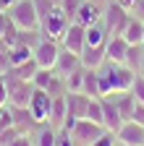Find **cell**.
Here are the masks:
<instances>
[{
  "instance_id": "6da1fadb",
  "label": "cell",
  "mask_w": 144,
  "mask_h": 146,
  "mask_svg": "<svg viewBox=\"0 0 144 146\" xmlns=\"http://www.w3.org/2000/svg\"><path fill=\"white\" fill-rule=\"evenodd\" d=\"M136 78V70L123 65V63H110L105 73H100V97H110V94H123V91H131Z\"/></svg>"
},
{
  "instance_id": "7a4b0ae2",
  "label": "cell",
  "mask_w": 144,
  "mask_h": 146,
  "mask_svg": "<svg viewBox=\"0 0 144 146\" xmlns=\"http://www.w3.org/2000/svg\"><path fill=\"white\" fill-rule=\"evenodd\" d=\"M3 84L8 89V104L11 107H29V99L34 94V84L31 81H24L19 78L13 70L3 73Z\"/></svg>"
},
{
  "instance_id": "3957f363",
  "label": "cell",
  "mask_w": 144,
  "mask_h": 146,
  "mask_svg": "<svg viewBox=\"0 0 144 146\" xmlns=\"http://www.w3.org/2000/svg\"><path fill=\"white\" fill-rule=\"evenodd\" d=\"M8 16L13 18V24L19 26L21 31L40 29V16H37V11H34L31 0H16V3L8 8Z\"/></svg>"
},
{
  "instance_id": "277c9868",
  "label": "cell",
  "mask_w": 144,
  "mask_h": 146,
  "mask_svg": "<svg viewBox=\"0 0 144 146\" xmlns=\"http://www.w3.org/2000/svg\"><path fill=\"white\" fill-rule=\"evenodd\" d=\"M68 16L60 11V5H55L42 21H40V31H42V39H55V42H60L63 39V34H66V29H68Z\"/></svg>"
},
{
  "instance_id": "5b68a950",
  "label": "cell",
  "mask_w": 144,
  "mask_h": 146,
  "mask_svg": "<svg viewBox=\"0 0 144 146\" xmlns=\"http://www.w3.org/2000/svg\"><path fill=\"white\" fill-rule=\"evenodd\" d=\"M129 18H131L129 11L121 8L115 0H113V3H107L105 11H102V26H105L107 36H121L123 29H126V24H129Z\"/></svg>"
},
{
  "instance_id": "8992f818",
  "label": "cell",
  "mask_w": 144,
  "mask_h": 146,
  "mask_svg": "<svg viewBox=\"0 0 144 146\" xmlns=\"http://www.w3.org/2000/svg\"><path fill=\"white\" fill-rule=\"evenodd\" d=\"M50 107H52V97L45 89H34V94L29 99V112L37 120V125H45L50 120Z\"/></svg>"
},
{
  "instance_id": "52a82bcc",
  "label": "cell",
  "mask_w": 144,
  "mask_h": 146,
  "mask_svg": "<svg viewBox=\"0 0 144 146\" xmlns=\"http://www.w3.org/2000/svg\"><path fill=\"white\" fill-rule=\"evenodd\" d=\"M58 55H60V44L55 39H42L37 47H34V60H37V65L45 68V70H52V68H55Z\"/></svg>"
},
{
  "instance_id": "ba28073f",
  "label": "cell",
  "mask_w": 144,
  "mask_h": 146,
  "mask_svg": "<svg viewBox=\"0 0 144 146\" xmlns=\"http://www.w3.org/2000/svg\"><path fill=\"white\" fill-rule=\"evenodd\" d=\"M60 44H63L66 50H71L74 55H81L84 47H86V26L71 21L68 29H66V34H63V39H60Z\"/></svg>"
},
{
  "instance_id": "9c48e42d",
  "label": "cell",
  "mask_w": 144,
  "mask_h": 146,
  "mask_svg": "<svg viewBox=\"0 0 144 146\" xmlns=\"http://www.w3.org/2000/svg\"><path fill=\"white\" fill-rule=\"evenodd\" d=\"M105 133V125H97V123H92L89 117H81L79 123H76V128L71 131V136H74V141H79V143H92V141H97L100 136Z\"/></svg>"
},
{
  "instance_id": "30bf717a",
  "label": "cell",
  "mask_w": 144,
  "mask_h": 146,
  "mask_svg": "<svg viewBox=\"0 0 144 146\" xmlns=\"http://www.w3.org/2000/svg\"><path fill=\"white\" fill-rule=\"evenodd\" d=\"M115 141H121L123 146H144V125L129 120L121 125V131L115 133Z\"/></svg>"
},
{
  "instance_id": "8fae6325",
  "label": "cell",
  "mask_w": 144,
  "mask_h": 146,
  "mask_svg": "<svg viewBox=\"0 0 144 146\" xmlns=\"http://www.w3.org/2000/svg\"><path fill=\"white\" fill-rule=\"evenodd\" d=\"M102 11L105 8L100 3H94V0H84V3L79 5V13H76L74 21L81 24V26H94V24L102 21Z\"/></svg>"
},
{
  "instance_id": "7c38bea8",
  "label": "cell",
  "mask_w": 144,
  "mask_h": 146,
  "mask_svg": "<svg viewBox=\"0 0 144 146\" xmlns=\"http://www.w3.org/2000/svg\"><path fill=\"white\" fill-rule=\"evenodd\" d=\"M129 42L123 36H107L105 42V55H107V63H123L126 65V55H129Z\"/></svg>"
},
{
  "instance_id": "4fadbf2b",
  "label": "cell",
  "mask_w": 144,
  "mask_h": 146,
  "mask_svg": "<svg viewBox=\"0 0 144 146\" xmlns=\"http://www.w3.org/2000/svg\"><path fill=\"white\" fill-rule=\"evenodd\" d=\"M76 68H81V58H79V55H74L71 50L60 47V55H58V63H55V68H52V70H55L58 76H63V78H66L68 73H74Z\"/></svg>"
},
{
  "instance_id": "5bb4252c",
  "label": "cell",
  "mask_w": 144,
  "mask_h": 146,
  "mask_svg": "<svg viewBox=\"0 0 144 146\" xmlns=\"http://www.w3.org/2000/svg\"><path fill=\"white\" fill-rule=\"evenodd\" d=\"M89 99L92 97H86L84 91H68L66 94V104H68V115H74V117H86V107H89Z\"/></svg>"
},
{
  "instance_id": "9a60e30c",
  "label": "cell",
  "mask_w": 144,
  "mask_h": 146,
  "mask_svg": "<svg viewBox=\"0 0 144 146\" xmlns=\"http://www.w3.org/2000/svg\"><path fill=\"white\" fill-rule=\"evenodd\" d=\"M102 112H105V131L118 133L121 125H123V117H121V112H118V104L110 102L107 97H102Z\"/></svg>"
},
{
  "instance_id": "2e32d148",
  "label": "cell",
  "mask_w": 144,
  "mask_h": 146,
  "mask_svg": "<svg viewBox=\"0 0 144 146\" xmlns=\"http://www.w3.org/2000/svg\"><path fill=\"white\" fill-rule=\"evenodd\" d=\"M81 58V65L89 68V70H97L107 63V55H105V44L102 47H84V52L79 55Z\"/></svg>"
},
{
  "instance_id": "e0dca14e",
  "label": "cell",
  "mask_w": 144,
  "mask_h": 146,
  "mask_svg": "<svg viewBox=\"0 0 144 146\" xmlns=\"http://www.w3.org/2000/svg\"><path fill=\"white\" fill-rule=\"evenodd\" d=\"M66 115H68L66 97H55V99H52V107H50V120H47V125L55 128V131H60V125H63Z\"/></svg>"
},
{
  "instance_id": "ac0fdd59",
  "label": "cell",
  "mask_w": 144,
  "mask_h": 146,
  "mask_svg": "<svg viewBox=\"0 0 144 146\" xmlns=\"http://www.w3.org/2000/svg\"><path fill=\"white\" fill-rule=\"evenodd\" d=\"M8 110H11V115H13V125L19 128L21 133H26L29 128L37 125V120H34L31 112H29V107H11V104H8Z\"/></svg>"
},
{
  "instance_id": "d6986e66",
  "label": "cell",
  "mask_w": 144,
  "mask_h": 146,
  "mask_svg": "<svg viewBox=\"0 0 144 146\" xmlns=\"http://www.w3.org/2000/svg\"><path fill=\"white\" fill-rule=\"evenodd\" d=\"M141 34H144V21L141 18H129V24H126L121 36L129 44H141Z\"/></svg>"
},
{
  "instance_id": "ffe728a7",
  "label": "cell",
  "mask_w": 144,
  "mask_h": 146,
  "mask_svg": "<svg viewBox=\"0 0 144 146\" xmlns=\"http://www.w3.org/2000/svg\"><path fill=\"white\" fill-rule=\"evenodd\" d=\"M115 104H118V112H121L123 123H129V120H131V115H134V107H136L134 94H131V91H123V94L115 99Z\"/></svg>"
},
{
  "instance_id": "44dd1931",
  "label": "cell",
  "mask_w": 144,
  "mask_h": 146,
  "mask_svg": "<svg viewBox=\"0 0 144 146\" xmlns=\"http://www.w3.org/2000/svg\"><path fill=\"white\" fill-rule=\"evenodd\" d=\"M105 42H107V31H105L102 21L94 26H86V47H102Z\"/></svg>"
},
{
  "instance_id": "7402d4cb",
  "label": "cell",
  "mask_w": 144,
  "mask_h": 146,
  "mask_svg": "<svg viewBox=\"0 0 144 146\" xmlns=\"http://www.w3.org/2000/svg\"><path fill=\"white\" fill-rule=\"evenodd\" d=\"M8 58H11V65H21V63H26V60L34 58V50L26 47V44H13L8 50Z\"/></svg>"
},
{
  "instance_id": "603a6c76",
  "label": "cell",
  "mask_w": 144,
  "mask_h": 146,
  "mask_svg": "<svg viewBox=\"0 0 144 146\" xmlns=\"http://www.w3.org/2000/svg\"><path fill=\"white\" fill-rule=\"evenodd\" d=\"M84 73H86V68L81 65V68H76L74 73L66 76V94L68 91H84Z\"/></svg>"
},
{
  "instance_id": "cb8c5ba5",
  "label": "cell",
  "mask_w": 144,
  "mask_h": 146,
  "mask_svg": "<svg viewBox=\"0 0 144 146\" xmlns=\"http://www.w3.org/2000/svg\"><path fill=\"white\" fill-rule=\"evenodd\" d=\"M13 73H16V76H19V78H24V81H31L34 76H37V70H40V65H37V60H26V63H21V65H13L11 68Z\"/></svg>"
},
{
  "instance_id": "d4e9b609",
  "label": "cell",
  "mask_w": 144,
  "mask_h": 146,
  "mask_svg": "<svg viewBox=\"0 0 144 146\" xmlns=\"http://www.w3.org/2000/svg\"><path fill=\"white\" fill-rule=\"evenodd\" d=\"M86 117L97 123V125H105V112H102V97H94L89 99V107H86Z\"/></svg>"
},
{
  "instance_id": "484cf974",
  "label": "cell",
  "mask_w": 144,
  "mask_h": 146,
  "mask_svg": "<svg viewBox=\"0 0 144 146\" xmlns=\"http://www.w3.org/2000/svg\"><path fill=\"white\" fill-rule=\"evenodd\" d=\"M84 94L86 97H100V81H97V70H89L86 68V73H84Z\"/></svg>"
},
{
  "instance_id": "4316f807",
  "label": "cell",
  "mask_w": 144,
  "mask_h": 146,
  "mask_svg": "<svg viewBox=\"0 0 144 146\" xmlns=\"http://www.w3.org/2000/svg\"><path fill=\"white\" fill-rule=\"evenodd\" d=\"M47 94L55 99V97H66V78L63 76H58V73H52V78H50V84H47Z\"/></svg>"
},
{
  "instance_id": "83f0119b",
  "label": "cell",
  "mask_w": 144,
  "mask_h": 146,
  "mask_svg": "<svg viewBox=\"0 0 144 146\" xmlns=\"http://www.w3.org/2000/svg\"><path fill=\"white\" fill-rule=\"evenodd\" d=\"M55 138H58V131L45 123L40 128V133H37V146H55Z\"/></svg>"
},
{
  "instance_id": "f1b7e54d",
  "label": "cell",
  "mask_w": 144,
  "mask_h": 146,
  "mask_svg": "<svg viewBox=\"0 0 144 146\" xmlns=\"http://www.w3.org/2000/svg\"><path fill=\"white\" fill-rule=\"evenodd\" d=\"M126 65L134 68L136 73L141 70V44H131V47H129V55H126Z\"/></svg>"
},
{
  "instance_id": "f546056e",
  "label": "cell",
  "mask_w": 144,
  "mask_h": 146,
  "mask_svg": "<svg viewBox=\"0 0 144 146\" xmlns=\"http://www.w3.org/2000/svg\"><path fill=\"white\" fill-rule=\"evenodd\" d=\"M81 3H84V0H60V11L68 16V21H74V18H76Z\"/></svg>"
},
{
  "instance_id": "4dcf8cb0",
  "label": "cell",
  "mask_w": 144,
  "mask_h": 146,
  "mask_svg": "<svg viewBox=\"0 0 144 146\" xmlns=\"http://www.w3.org/2000/svg\"><path fill=\"white\" fill-rule=\"evenodd\" d=\"M52 73H55V70H45V68H40L37 76L31 78L34 89H47V84H50V78H52Z\"/></svg>"
},
{
  "instance_id": "1f68e13d",
  "label": "cell",
  "mask_w": 144,
  "mask_h": 146,
  "mask_svg": "<svg viewBox=\"0 0 144 146\" xmlns=\"http://www.w3.org/2000/svg\"><path fill=\"white\" fill-rule=\"evenodd\" d=\"M21 136V131L16 125H11V128H5V131H0V146H11L16 138Z\"/></svg>"
},
{
  "instance_id": "d6a6232c",
  "label": "cell",
  "mask_w": 144,
  "mask_h": 146,
  "mask_svg": "<svg viewBox=\"0 0 144 146\" xmlns=\"http://www.w3.org/2000/svg\"><path fill=\"white\" fill-rule=\"evenodd\" d=\"M131 94L136 102L144 104V73H136V78H134V86H131Z\"/></svg>"
},
{
  "instance_id": "836d02e7",
  "label": "cell",
  "mask_w": 144,
  "mask_h": 146,
  "mask_svg": "<svg viewBox=\"0 0 144 146\" xmlns=\"http://www.w3.org/2000/svg\"><path fill=\"white\" fill-rule=\"evenodd\" d=\"M31 3H34V11H37L40 21H42V18H45L52 8H55V3H52V0H31Z\"/></svg>"
},
{
  "instance_id": "e575fe53",
  "label": "cell",
  "mask_w": 144,
  "mask_h": 146,
  "mask_svg": "<svg viewBox=\"0 0 144 146\" xmlns=\"http://www.w3.org/2000/svg\"><path fill=\"white\" fill-rule=\"evenodd\" d=\"M89 146H115V133H110V131H105L97 141H92Z\"/></svg>"
},
{
  "instance_id": "d590c367",
  "label": "cell",
  "mask_w": 144,
  "mask_h": 146,
  "mask_svg": "<svg viewBox=\"0 0 144 146\" xmlns=\"http://www.w3.org/2000/svg\"><path fill=\"white\" fill-rule=\"evenodd\" d=\"M74 136H71L68 131H58V138H55V146H74Z\"/></svg>"
},
{
  "instance_id": "8d00e7d4",
  "label": "cell",
  "mask_w": 144,
  "mask_h": 146,
  "mask_svg": "<svg viewBox=\"0 0 144 146\" xmlns=\"http://www.w3.org/2000/svg\"><path fill=\"white\" fill-rule=\"evenodd\" d=\"M13 65H11V58H8V50H3L0 47V76H3V73H8Z\"/></svg>"
},
{
  "instance_id": "74e56055",
  "label": "cell",
  "mask_w": 144,
  "mask_h": 146,
  "mask_svg": "<svg viewBox=\"0 0 144 146\" xmlns=\"http://www.w3.org/2000/svg\"><path fill=\"white\" fill-rule=\"evenodd\" d=\"M131 120H134V123H139V125H144V104H141V102H136V107H134V115H131Z\"/></svg>"
},
{
  "instance_id": "f35d334b",
  "label": "cell",
  "mask_w": 144,
  "mask_h": 146,
  "mask_svg": "<svg viewBox=\"0 0 144 146\" xmlns=\"http://www.w3.org/2000/svg\"><path fill=\"white\" fill-rule=\"evenodd\" d=\"M76 123H79V117H74V115H66V120H63V125H60V131H74L76 128Z\"/></svg>"
},
{
  "instance_id": "ab89813d",
  "label": "cell",
  "mask_w": 144,
  "mask_h": 146,
  "mask_svg": "<svg viewBox=\"0 0 144 146\" xmlns=\"http://www.w3.org/2000/svg\"><path fill=\"white\" fill-rule=\"evenodd\" d=\"M115 3H118L121 8H126V11H134V8L139 5V0H115Z\"/></svg>"
},
{
  "instance_id": "60d3db41",
  "label": "cell",
  "mask_w": 144,
  "mask_h": 146,
  "mask_svg": "<svg viewBox=\"0 0 144 146\" xmlns=\"http://www.w3.org/2000/svg\"><path fill=\"white\" fill-rule=\"evenodd\" d=\"M11 146H31V141H29V136H26V133H21V136L16 138V141H13Z\"/></svg>"
},
{
  "instance_id": "b9f144b4",
  "label": "cell",
  "mask_w": 144,
  "mask_h": 146,
  "mask_svg": "<svg viewBox=\"0 0 144 146\" xmlns=\"http://www.w3.org/2000/svg\"><path fill=\"white\" fill-rule=\"evenodd\" d=\"M5 21H8V13H0V36L5 31Z\"/></svg>"
},
{
  "instance_id": "7bdbcfd3",
  "label": "cell",
  "mask_w": 144,
  "mask_h": 146,
  "mask_svg": "<svg viewBox=\"0 0 144 146\" xmlns=\"http://www.w3.org/2000/svg\"><path fill=\"white\" fill-rule=\"evenodd\" d=\"M13 3H11V0H0V13H8V8H11Z\"/></svg>"
},
{
  "instance_id": "ee69618b",
  "label": "cell",
  "mask_w": 144,
  "mask_h": 146,
  "mask_svg": "<svg viewBox=\"0 0 144 146\" xmlns=\"http://www.w3.org/2000/svg\"><path fill=\"white\" fill-rule=\"evenodd\" d=\"M136 13H139V16H144V0H139V5H136Z\"/></svg>"
},
{
  "instance_id": "f6af8a7d",
  "label": "cell",
  "mask_w": 144,
  "mask_h": 146,
  "mask_svg": "<svg viewBox=\"0 0 144 146\" xmlns=\"http://www.w3.org/2000/svg\"><path fill=\"white\" fill-rule=\"evenodd\" d=\"M94 3H100V5H102V8H105V5H107V3H113V0H94Z\"/></svg>"
},
{
  "instance_id": "bcb514c9",
  "label": "cell",
  "mask_w": 144,
  "mask_h": 146,
  "mask_svg": "<svg viewBox=\"0 0 144 146\" xmlns=\"http://www.w3.org/2000/svg\"><path fill=\"white\" fill-rule=\"evenodd\" d=\"M52 3H55V5H60V0H52Z\"/></svg>"
},
{
  "instance_id": "7dc6e473",
  "label": "cell",
  "mask_w": 144,
  "mask_h": 146,
  "mask_svg": "<svg viewBox=\"0 0 144 146\" xmlns=\"http://www.w3.org/2000/svg\"><path fill=\"white\" fill-rule=\"evenodd\" d=\"M141 44H144V34H141Z\"/></svg>"
},
{
  "instance_id": "c3c4849f",
  "label": "cell",
  "mask_w": 144,
  "mask_h": 146,
  "mask_svg": "<svg viewBox=\"0 0 144 146\" xmlns=\"http://www.w3.org/2000/svg\"><path fill=\"white\" fill-rule=\"evenodd\" d=\"M11 3H16V0H11Z\"/></svg>"
}]
</instances>
